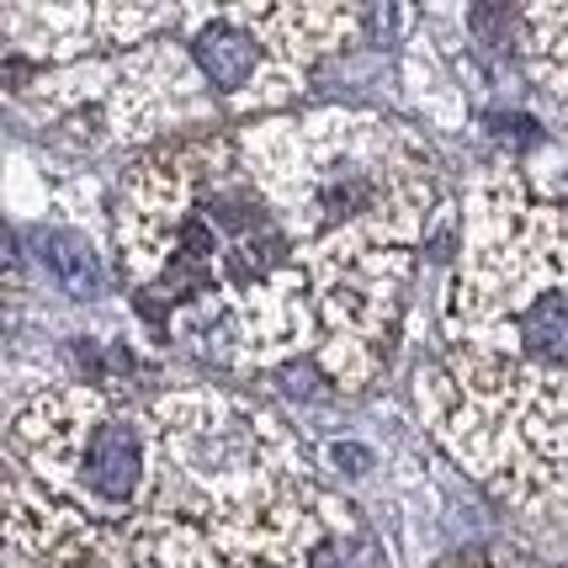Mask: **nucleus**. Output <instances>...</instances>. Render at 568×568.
<instances>
[{"label": "nucleus", "mask_w": 568, "mask_h": 568, "mask_svg": "<svg viewBox=\"0 0 568 568\" xmlns=\"http://www.w3.org/2000/svg\"><path fill=\"white\" fill-rule=\"evenodd\" d=\"M38 250H43V266H49L74 297H97L101 293V261L80 234H43Z\"/></svg>", "instance_id": "nucleus-4"}, {"label": "nucleus", "mask_w": 568, "mask_h": 568, "mask_svg": "<svg viewBox=\"0 0 568 568\" xmlns=\"http://www.w3.org/2000/svg\"><path fill=\"white\" fill-rule=\"evenodd\" d=\"M80 473H85V489L106 505H128L139 478H144V442L128 420H106L91 430L85 442V457H80Z\"/></svg>", "instance_id": "nucleus-1"}, {"label": "nucleus", "mask_w": 568, "mask_h": 568, "mask_svg": "<svg viewBox=\"0 0 568 568\" xmlns=\"http://www.w3.org/2000/svg\"><path fill=\"white\" fill-rule=\"evenodd\" d=\"M197 64L207 70L213 85L240 91L250 74H255V64H261V49H255L250 32H240V27H229V22H213L197 32Z\"/></svg>", "instance_id": "nucleus-3"}, {"label": "nucleus", "mask_w": 568, "mask_h": 568, "mask_svg": "<svg viewBox=\"0 0 568 568\" xmlns=\"http://www.w3.org/2000/svg\"><path fill=\"white\" fill-rule=\"evenodd\" d=\"M308 568H372V547L367 542H329L308 558Z\"/></svg>", "instance_id": "nucleus-5"}, {"label": "nucleus", "mask_w": 568, "mask_h": 568, "mask_svg": "<svg viewBox=\"0 0 568 568\" xmlns=\"http://www.w3.org/2000/svg\"><path fill=\"white\" fill-rule=\"evenodd\" d=\"M516 351L537 367H568V287H542L520 303Z\"/></svg>", "instance_id": "nucleus-2"}]
</instances>
